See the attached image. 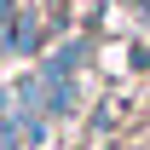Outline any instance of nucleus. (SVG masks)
<instances>
[]
</instances>
